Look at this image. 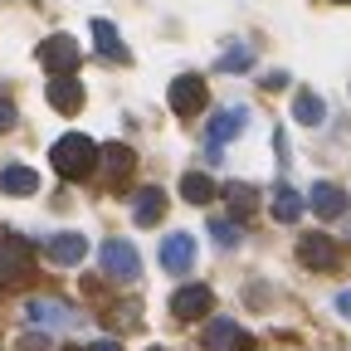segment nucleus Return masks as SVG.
<instances>
[{"instance_id":"nucleus-29","label":"nucleus","mask_w":351,"mask_h":351,"mask_svg":"<svg viewBox=\"0 0 351 351\" xmlns=\"http://www.w3.org/2000/svg\"><path fill=\"white\" fill-rule=\"evenodd\" d=\"M88 351H122V341H112V337H103V341H93Z\"/></svg>"},{"instance_id":"nucleus-11","label":"nucleus","mask_w":351,"mask_h":351,"mask_svg":"<svg viewBox=\"0 0 351 351\" xmlns=\"http://www.w3.org/2000/svg\"><path fill=\"white\" fill-rule=\"evenodd\" d=\"M25 317L39 322V327H69V322H73V313H69L64 302H54V298H34V302H25Z\"/></svg>"},{"instance_id":"nucleus-1","label":"nucleus","mask_w":351,"mask_h":351,"mask_svg":"<svg viewBox=\"0 0 351 351\" xmlns=\"http://www.w3.org/2000/svg\"><path fill=\"white\" fill-rule=\"evenodd\" d=\"M49 161H54L59 176H69V181H83V176H93V166H98V147H93V137H83V132H69V137L54 142Z\"/></svg>"},{"instance_id":"nucleus-3","label":"nucleus","mask_w":351,"mask_h":351,"mask_svg":"<svg viewBox=\"0 0 351 351\" xmlns=\"http://www.w3.org/2000/svg\"><path fill=\"white\" fill-rule=\"evenodd\" d=\"M34 269V254L25 239H0V288H20Z\"/></svg>"},{"instance_id":"nucleus-16","label":"nucleus","mask_w":351,"mask_h":351,"mask_svg":"<svg viewBox=\"0 0 351 351\" xmlns=\"http://www.w3.org/2000/svg\"><path fill=\"white\" fill-rule=\"evenodd\" d=\"M49 108H54V112H78V108H83V83L54 78V83H49Z\"/></svg>"},{"instance_id":"nucleus-8","label":"nucleus","mask_w":351,"mask_h":351,"mask_svg":"<svg viewBox=\"0 0 351 351\" xmlns=\"http://www.w3.org/2000/svg\"><path fill=\"white\" fill-rule=\"evenodd\" d=\"M98 161L108 171V186H122L132 176V166H137V152H132L127 142H108V152H98Z\"/></svg>"},{"instance_id":"nucleus-21","label":"nucleus","mask_w":351,"mask_h":351,"mask_svg":"<svg viewBox=\"0 0 351 351\" xmlns=\"http://www.w3.org/2000/svg\"><path fill=\"white\" fill-rule=\"evenodd\" d=\"M298 215H302V195L293 186H278L274 191V219H278V225H293Z\"/></svg>"},{"instance_id":"nucleus-22","label":"nucleus","mask_w":351,"mask_h":351,"mask_svg":"<svg viewBox=\"0 0 351 351\" xmlns=\"http://www.w3.org/2000/svg\"><path fill=\"white\" fill-rule=\"evenodd\" d=\"M225 200H230V210H234L239 219L258 210V191H254V186H244V181H230V186H225Z\"/></svg>"},{"instance_id":"nucleus-7","label":"nucleus","mask_w":351,"mask_h":351,"mask_svg":"<svg viewBox=\"0 0 351 351\" xmlns=\"http://www.w3.org/2000/svg\"><path fill=\"white\" fill-rule=\"evenodd\" d=\"M210 307H215V293L205 288V283H191V288H181L171 298V313L181 317V322H200V317H210Z\"/></svg>"},{"instance_id":"nucleus-28","label":"nucleus","mask_w":351,"mask_h":351,"mask_svg":"<svg viewBox=\"0 0 351 351\" xmlns=\"http://www.w3.org/2000/svg\"><path fill=\"white\" fill-rule=\"evenodd\" d=\"M337 313H341V317H351V288H346V293H337Z\"/></svg>"},{"instance_id":"nucleus-13","label":"nucleus","mask_w":351,"mask_h":351,"mask_svg":"<svg viewBox=\"0 0 351 351\" xmlns=\"http://www.w3.org/2000/svg\"><path fill=\"white\" fill-rule=\"evenodd\" d=\"M244 122H249L244 108H219V112L210 117V142H215V147H219V142H234L239 132H244Z\"/></svg>"},{"instance_id":"nucleus-23","label":"nucleus","mask_w":351,"mask_h":351,"mask_svg":"<svg viewBox=\"0 0 351 351\" xmlns=\"http://www.w3.org/2000/svg\"><path fill=\"white\" fill-rule=\"evenodd\" d=\"M210 239L219 249H234L239 244V225H234V219H210Z\"/></svg>"},{"instance_id":"nucleus-19","label":"nucleus","mask_w":351,"mask_h":351,"mask_svg":"<svg viewBox=\"0 0 351 351\" xmlns=\"http://www.w3.org/2000/svg\"><path fill=\"white\" fill-rule=\"evenodd\" d=\"M293 117H298L302 127H317V122L327 117V108H322V98L313 93V88H302V93L293 98Z\"/></svg>"},{"instance_id":"nucleus-24","label":"nucleus","mask_w":351,"mask_h":351,"mask_svg":"<svg viewBox=\"0 0 351 351\" xmlns=\"http://www.w3.org/2000/svg\"><path fill=\"white\" fill-rule=\"evenodd\" d=\"M249 64H254V49H249V44H234L230 54H219V69H225V73H239V69H249Z\"/></svg>"},{"instance_id":"nucleus-27","label":"nucleus","mask_w":351,"mask_h":351,"mask_svg":"<svg viewBox=\"0 0 351 351\" xmlns=\"http://www.w3.org/2000/svg\"><path fill=\"white\" fill-rule=\"evenodd\" d=\"M263 88H269V93H278V88H288V73H269V78H263Z\"/></svg>"},{"instance_id":"nucleus-4","label":"nucleus","mask_w":351,"mask_h":351,"mask_svg":"<svg viewBox=\"0 0 351 351\" xmlns=\"http://www.w3.org/2000/svg\"><path fill=\"white\" fill-rule=\"evenodd\" d=\"M103 274H108V278H117V283H132V278L142 274L137 249H132L127 239H108V244H103Z\"/></svg>"},{"instance_id":"nucleus-17","label":"nucleus","mask_w":351,"mask_h":351,"mask_svg":"<svg viewBox=\"0 0 351 351\" xmlns=\"http://www.w3.org/2000/svg\"><path fill=\"white\" fill-rule=\"evenodd\" d=\"M0 191H5V195H34L39 176L29 166H5V171H0Z\"/></svg>"},{"instance_id":"nucleus-12","label":"nucleus","mask_w":351,"mask_h":351,"mask_svg":"<svg viewBox=\"0 0 351 351\" xmlns=\"http://www.w3.org/2000/svg\"><path fill=\"white\" fill-rule=\"evenodd\" d=\"M205 346H210V351H239V346H249V337H244L230 317H215V322L205 327Z\"/></svg>"},{"instance_id":"nucleus-30","label":"nucleus","mask_w":351,"mask_h":351,"mask_svg":"<svg viewBox=\"0 0 351 351\" xmlns=\"http://www.w3.org/2000/svg\"><path fill=\"white\" fill-rule=\"evenodd\" d=\"M332 5H351V0H332Z\"/></svg>"},{"instance_id":"nucleus-6","label":"nucleus","mask_w":351,"mask_h":351,"mask_svg":"<svg viewBox=\"0 0 351 351\" xmlns=\"http://www.w3.org/2000/svg\"><path fill=\"white\" fill-rule=\"evenodd\" d=\"M298 258L307 263V269L327 274V269H337V263H341V249H337V239H327V234H302V239H298Z\"/></svg>"},{"instance_id":"nucleus-14","label":"nucleus","mask_w":351,"mask_h":351,"mask_svg":"<svg viewBox=\"0 0 351 351\" xmlns=\"http://www.w3.org/2000/svg\"><path fill=\"white\" fill-rule=\"evenodd\" d=\"M307 205H313L322 219H337V215L346 210V191H341V186H332V181H317V186H313V195H307Z\"/></svg>"},{"instance_id":"nucleus-15","label":"nucleus","mask_w":351,"mask_h":351,"mask_svg":"<svg viewBox=\"0 0 351 351\" xmlns=\"http://www.w3.org/2000/svg\"><path fill=\"white\" fill-rule=\"evenodd\" d=\"M161 215H166V191L147 186L137 195V205H132V219H137V225H161Z\"/></svg>"},{"instance_id":"nucleus-31","label":"nucleus","mask_w":351,"mask_h":351,"mask_svg":"<svg viewBox=\"0 0 351 351\" xmlns=\"http://www.w3.org/2000/svg\"><path fill=\"white\" fill-rule=\"evenodd\" d=\"M152 351H161V346H152Z\"/></svg>"},{"instance_id":"nucleus-5","label":"nucleus","mask_w":351,"mask_h":351,"mask_svg":"<svg viewBox=\"0 0 351 351\" xmlns=\"http://www.w3.org/2000/svg\"><path fill=\"white\" fill-rule=\"evenodd\" d=\"M205 108V78L200 73H181L171 83V112L176 117H195Z\"/></svg>"},{"instance_id":"nucleus-9","label":"nucleus","mask_w":351,"mask_h":351,"mask_svg":"<svg viewBox=\"0 0 351 351\" xmlns=\"http://www.w3.org/2000/svg\"><path fill=\"white\" fill-rule=\"evenodd\" d=\"M195 263V239L191 234H171L166 244H161V269L166 274H186Z\"/></svg>"},{"instance_id":"nucleus-26","label":"nucleus","mask_w":351,"mask_h":351,"mask_svg":"<svg viewBox=\"0 0 351 351\" xmlns=\"http://www.w3.org/2000/svg\"><path fill=\"white\" fill-rule=\"evenodd\" d=\"M44 346H49V337H44V332H25V337H20V351H44Z\"/></svg>"},{"instance_id":"nucleus-2","label":"nucleus","mask_w":351,"mask_h":351,"mask_svg":"<svg viewBox=\"0 0 351 351\" xmlns=\"http://www.w3.org/2000/svg\"><path fill=\"white\" fill-rule=\"evenodd\" d=\"M39 69L44 73H54V78H73V69H78V44H73V34H49L39 44Z\"/></svg>"},{"instance_id":"nucleus-10","label":"nucleus","mask_w":351,"mask_h":351,"mask_svg":"<svg viewBox=\"0 0 351 351\" xmlns=\"http://www.w3.org/2000/svg\"><path fill=\"white\" fill-rule=\"evenodd\" d=\"M44 254H49V263H59V269H73V263H83L88 244H83V234H54L44 244Z\"/></svg>"},{"instance_id":"nucleus-20","label":"nucleus","mask_w":351,"mask_h":351,"mask_svg":"<svg viewBox=\"0 0 351 351\" xmlns=\"http://www.w3.org/2000/svg\"><path fill=\"white\" fill-rule=\"evenodd\" d=\"M181 195H186L191 205H210V200H215V181H210V176H200V171H186V176H181Z\"/></svg>"},{"instance_id":"nucleus-25","label":"nucleus","mask_w":351,"mask_h":351,"mask_svg":"<svg viewBox=\"0 0 351 351\" xmlns=\"http://www.w3.org/2000/svg\"><path fill=\"white\" fill-rule=\"evenodd\" d=\"M15 122H20V112H15V103H10V98H0V132H10Z\"/></svg>"},{"instance_id":"nucleus-18","label":"nucleus","mask_w":351,"mask_h":351,"mask_svg":"<svg viewBox=\"0 0 351 351\" xmlns=\"http://www.w3.org/2000/svg\"><path fill=\"white\" fill-rule=\"evenodd\" d=\"M93 39H98V54L112 59V64H127V44L117 39V29L108 20H93Z\"/></svg>"}]
</instances>
